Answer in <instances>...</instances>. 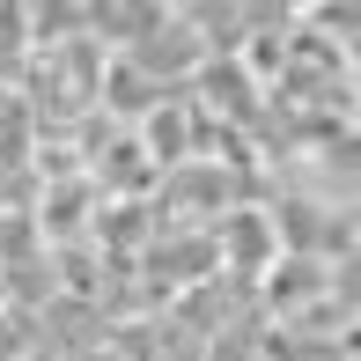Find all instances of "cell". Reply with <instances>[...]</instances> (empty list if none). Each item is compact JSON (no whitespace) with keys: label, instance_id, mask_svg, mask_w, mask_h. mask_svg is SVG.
I'll use <instances>...</instances> for the list:
<instances>
[{"label":"cell","instance_id":"obj_2","mask_svg":"<svg viewBox=\"0 0 361 361\" xmlns=\"http://www.w3.org/2000/svg\"><path fill=\"white\" fill-rule=\"evenodd\" d=\"M332 295V266H317V258H288L281 251V266L266 273V302L273 310H302V302H324Z\"/></svg>","mask_w":361,"mask_h":361},{"label":"cell","instance_id":"obj_3","mask_svg":"<svg viewBox=\"0 0 361 361\" xmlns=\"http://www.w3.org/2000/svg\"><path fill=\"white\" fill-rule=\"evenodd\" d=\"M104 185H111V192H147V147H140L133 133L111 140V155H104Z\"/></svg>","mask_w":361,"mask_h":361},{"label":"cell","instance_id":"obj_1","mask_svg":"<svg viewBox=\"0 0 361 361\" xmlns=\"http://www.w3.org/2000/svg\"><path fill=\"white\" fill-rule=\"evenodd\" d=\"M214 258L236 281H266L281 266V228H273V214L266 207H228V214H214Z\"/></svg>","mask_w":361,"mask_h":361}]
</instances>
